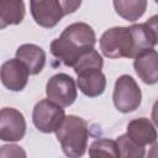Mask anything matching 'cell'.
I'll use <instances>...</instances> for the list:
<instances>
[{
    "instance_id": "cell-2",
    "label": "cell",
    "mask_w": 158,
    "mask_h": 158,
    "mask_svg": "<svg viewBox=\"0 0 158 158\" xmlns=\"http://www.w3.org/2000/svg\"><path fill=\"white\" fill-rule=\"evenodd\" d=\"M64 154L68 158H81L88 148V123L79 116L68 115L54 131Z\"/></svg>"
},
{
    "instance_id": "cell-8",
    "label": "cell",
    "mask_w": 158,
    "mask_h": 158,
    "mask_svg": "<svg viewBox=\"0 0 158 158\" xmlns=\"http://www.w3.org/2000/svg\"><path fill=\"white\" fill-rule=\"evenodd\" d=\"M65 117L64 109L53 104L48 99L40 100L32 111V121L36 128L43 133L54 132L63 118Z\"/></svg>"
},
{
    "instance_id": "cell-7",
    "label": "cell",
    "mask_w": 158,
    "mask_h": 158,
    "mask_svg": "<svg viewBox=\"0 0 158 158\" xmlns=\"http://www.w3.org/2000/svg\"><path fill=\"white\" fill-rule=\"evenodd\" d=\"M46 95L49 101L60 107L70 106L78 96L74 79L65 73H58L53 75L47 81Z\"/></svg>"
},
{
    "instance_id": "cell-12",
    "label": "cell",
    "mask_w": 158,
    "mask_h": 158,
    "mask_svg": "<svg viewBox=\"0 0 158 158\" xmlns=\"http://www.w3.org/2000/svg\"><path fill=\"white\" fill-rule=\"evenodd\" d=\"M16 59L26 65L30 74L36 75L42 72L46 64V52L37 44L23 43L16 49Z\"/></svg>"
},
{
    "instance_id": "cell-13",
    "label": "cell",
    "mask_w": 158,
    "mask_h": 158,
    "mask_svg": "<svg viewBox=\"0 0 158 158\" xmlns=\"http://www.w3.org/2000/svg\"><path fill=\"white\" fill-rule=\"evenodd\" d=\"M79 90L88 98L100 96L106 89V78L100 69H89L77 74Z\"/></svg>"
},
{
    "instance_id": "cell-11",
    "label": "cell",
    "mask_w": 158,
    "mask_h": 158,
    "mask_svg": "<svg viewBox=\"0 0 158 158\" xmlns=\"http://www.w3.org/2000/svg\"><path fill=\"white\" fill-rule=\"evenodd\" d=\"M133 142L139 146H152L157 141V131L152 121L147 117H139L131 120L127 125L126 133Z\"/></svg>"
},
{
    "instance_id": "cell-14",
    "label": "cell",
    "mask_w": 158,
    "mask_h": 158,
    "mask_svg": "<svg viewBox=\"0 0 158 158\" xmlns=\"http://www.w3.org/2000/svg\"><path fill=\"white\" fill-rule=\"evenodd\" d=\"M158 54L156 49H152L139 57L133 62V68L139 77V79L148 85H154L158 81Z\"/></svg>"
},
{
    "instance_id": "cell-4",
    "label": "cell",
    "mask_w": 158,
    "mask_h": 158,
    "mask_svg": "<svg viewBox=\"0 0 158 158\" xmlns=\"http://www.w3.org/2000/svg\"><path fill=\"white\" fill-rule=\"evenodd\" d=\"M100 49L107 58H131L132 38L128 27L116 26L106 30L100 37Z\"/></svg>"
},
{
    "instance_id": "cell-17",
    "label": "cell",
    "mask_w": 158,
    "mask_h": 158,
    "mask_svg": "<svg viewBox=\"0 0 158 158\" xmlns=\"http://www.w3.org/2000/svg\"><path fill=\"white\" fill-rule=\"evenodd\" d=\"M112 4L118 16L131 22L138 20L147 7L146 0H115Z\"/></svg>"
},
{
    "instance_id": "cell-1",
    "label": "cell",
    "mask_w": 158,
    "mask_h": 158,
    "mask_svg": "<svg viewBox=\"0 0 158 158\" xmlns=\"http://www.w3.org/2000/svg\"><path fill=\"white\" fill-rule=\"evenodd\" d=\"M95 43L96 36L93 27L85 22H74L52 41L51 53L64 65L73 67L84 52L94 48Z\"/></svg>"
},
{
    "instance_id": "cell-16",
    "label": "cell",
    "mask_w": 158,
    "mask_h": 158,
    "mask_svg": "<svg viewBox=\"0 0 158 158\" xmlns=\"http://www.w3.org/2000/svg\"><path fill=\"white\" fill-rule=\"evenodd\" d=\"M22 0H0V30L10 25H20L25 17Z\"/></svg>"
},
{
    "instance_id": "cell-19",
    "label": "cell",
    "mask_w": 158,
    "mask_h": 158,
    "mask_svg": "<svg viewBox=\"0 0 158 158\" xmlns=\"http://www.w3.org/2000/svg\"><path fill=\"white\" fill-rule=\"evenodd\" d=\"M104 65V60L102 57L99 54V52L95 48H90L86 52H84L78 60L75 62V64L72 67L75 72V74L84 72V70H89V69H102Z\"/></svg>"
},
{
    "instance_id": "cell-10",
    "label": "cell",
    "mask_w": 158,
    "mask_h": 158,
    "mask_svg": "<svg viewBox=\"0 0 158 158\" xmlns=\"http://www.w3.org/2000/svg\"><path fill=\"white\" fill-rule=\"evenodd\" d=\"M28 69L19 59H9L0 68V80L11 91H21L28 81Z\"/></svg>"
},
{
    "instance_id": "cell-15",
    "label": "cell",
    "mask_w": 158,
    "mask_h": 158,
    "mask_svg": "<svg viewBox=\"0 0 158 158\" xmlns=\"http://www.w3.org/2000/svg\"><path fill=\"white\" fill-rule=\"evenodd\" d=\"M118 158H157V143L148 147L133 142L126 133L116 138Z\"/></svg>"
},
{
    "instance_id": "cell-20",
    "label": "cell",
    "mask_w": 158,
    "mask_h": 158,
    "mask_svg": "<svg viewBox=\"0 0 158 158\" xmlns=\"http://www.w3.org/2000/svg\"><path fill=\"white\" fill-rule=\"evenodd\" d=\"M0 158H27V154L22 147L9 143L0 147Z\"/></svg>"
},
{
    "instance_id": "cell-3",
    "label": "cell",
    "mask_w": 158,
    "mask_h": 158,
    "mask_svg": "<svg viewBox=\"0 0 158 158\" xmlns=\"http://www.w3.org/2000/svg\"><path fill=\"white\" fill-rule=\"evenodd\" d=\"M81 1H58V0H32L30 1L31 15L37 25L44 28L54 27L63 16L74 12Z\"/></svg>"
},
{
    "instance_id": "cell-18",
    "label": "cell",
    "mask_w": 158,
    "mask_h": 158,
    "mask_svg": "<svg viewBox=\"0 0 158 158\" xmlns=\"http://www.w3.org/2000/svg\"><path fill=\"white\" fill-rule=\"evenodd\" d=\"M90 158H118L116 141L109 138H100L94 141L89 147Z\"/></svg>"
},
{
    "instance_id": "cell-6",
    "label": "cell",
    "mask_w": 158,
    "mask_h": 158,
    "mask_svg": "<svg viewBox=\"0 0 158 158\" xmlns=\"http://www.w3.org/2000/svg\"><path fill=\"white\" fill-rule=\"evenodd\" d=\"M132 38V57L137 58L152 49L158 42V23L157 16H152L143 23H135L128 26Z\"/></svg>"
},
{
    "instance_id": "cell-9",
    "label": "cell",
    "mask_w": 158,
    "mask_h": 158,
    "mask_svg": "<svg viewBox=\"0 0 158 158\" xmlns=\"http://www.w3.org/2000/svg\"><path fill=\"white\" fill-rule=\"evenodd\" d=\"M26 120L22 112L14 107L0 110V139L6 142H17L25 137Z\"/></svg>"
},
{
    "instance_id": "cell-5",
    "label": "cell",
    "mask_w": 158,
    "mask_h": 158,
    "mask_svg": "<svg viewBox=\"0 0 158 158\" xmlns=\"http://www.w3.org/2000/svg\"><path fill=\"white\" fill-rule=\"evenodd\" d=\"M112 100L115 107L123 114H128L138 109L142 101V93L136 80L127 74L117 78L114 88Z\"/></svg>"
}]
</instances>
